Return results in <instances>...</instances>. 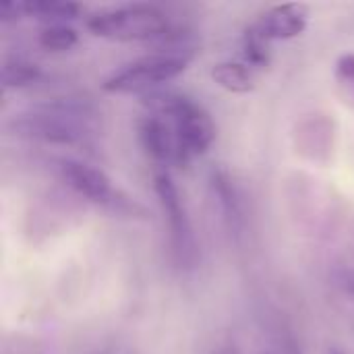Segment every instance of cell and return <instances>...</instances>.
Segmentation results:
<instances>
[{
	"instance_id": "obj_1",
	"label": "cell",
	"mask_w": 354,
	"mask_h": 354,
	"mask_svg": "<svg viewBox=\"0 0 354 354\" xmlns=\"http://www.w3.org/2000/svg\"><path fill=\"white\" fill-rule=\"evenodd\" d=\"M8 129L23 139L54 145H75L93 135V110L75 100L48 102L15 114Z\"/></svg>"
},
{
	"instance_id": "obj_2",
	"label": "cell",
	"mask_w": 354,
	"mask_h": 354,
	"mask_svg": "<svg viewBox=\"0 0 354 354\" xmlns=\"http://www.w3.org/2000/svg\"><path fill=\"white\" fill-rule=\"evenodd\" d=\"M147 114H160L172 120L185 160L201 156L216 139V124L205 108L178 91H149L141 95Z\"/></svg>"
},
{
	"instance_id": "obj_3",
	"label": "cell",
	"mask_w": 354,
	"mask_h": 354,
	"mask_svg": "<svg viewBox=\"0 0 354 354\" xmlns=\"http://www.w3.org/2000/svg\"><path fill=\"white\" fill-rule=\"evenodd\" d=\"M87 29L95 37L110 41H158L170 31L164 10L153 4H129L95 12L87 19Z\"/></svg>"
},
{
	"instance_id": "obj_4",
	"label": "cell",
	"mask_w": 354,
	"mask_h": 354,
	"mask_svg": "<svg viewBox=\"0 0 354 354\" xmlns=\"http://www.w3.org/2000/svg\"><path fill=\"white\" fill-rule=\"evenodd\" d=\"M153 191H156L158 201H160V205L168 218V224H170V245H172L174 263L180 270H195L199 263L197 239H195L191 220L187 216V207L180 199L178 187L174 185L172 176L166 170L156 172Z\"/></svg>"
},
{
	"instance_id": "obj_5",
	"label": "cell",
	"mask_w": 354,
	"mask_h": 354,
	"mask_svg": "<svg viewBox=\"0 0 354 354\" xmlns=\"http://www.w3.org/2000/svg\"><path fill=\"white\" fill-rule=\"evenodd\" d=\"M191 58L183 56H170V54H149L143 56L124 68L116 71L110 75L104 83L102 89L106 93H149L153 87L168 83L183 75L189 66Z\"/></svg>"
},
{
	"instance_id": "obj_6",
	"label": "cell",
	"mask_w": 354,
	"mask_h": 354,
	"mask_svg": "<svg viewBox=\"0 0 354 354\" xmlns=\"http://www.w3.org/2000/svg\"><path fill=\"white\" fill-rule=\"evenodd\" d=\"M139 141L147 156H151L160 164H176L185 166L187 160L178 145V137L170 118L160 114H145L137 127Z\"/></svg>"
},
{
	"instance_id": "obj_7",
	"label": "cell",
	"mask_w": 354,
	"mask_h": 354,
	"mask_svg": "<svg viewBox=\"0 0 354 354\" xmlns=\"http://www.w3.org/2000/svg\"><path fill=\"white\" fill-rule=\"evenodd\" d=\"M62 180L79 195L95 203L114 201V189L110 178L95 166H89L79 160H62L60 162Z\"/></svg>"
},
{
	"instance_id": "obj_8",
	"label": "cell",
	"mask_w": 354,
	"mask_h": 354,
	"mask_svg": "<svg viewBox=\"0 0 354 354\" xmlns=\"http://www.w3.org/2000/svg\"><path fill=\"white\" fill-rule=\"evenodd\" d=\"M307 19H309V10L305 4L286 2L261 15L259 21L255 23V29L268 41L292 39V37H299L307 29Z\"/></svg>"
},
{
	"instance_id": "obj_9",
	"label": "cell",
	"mask_w": 354,
	"mask_h": 354,
	"mask_svg": "<svg viewBox=\"0 0 354 354\" xmlns=\"http://www.w3.org/2000/svg\"><path fill=\"white\" fill-rule=\"evenodd\" d=\"M212 187H214V193L218 195V201L224 212V220H226L228 228L234 234H241V230L245 226V209H243V199H241V193H239L234 180L228 176V172L218 170L212 174Z\"/></svg>"
},
{
	"instance_id": "obj_10",
	"label": "cell",
	"mask_w": 354,
	"mask_h": 354,
	"mask_svg": "<svg viewBox=\"0 0 354 354\" xmlns=\"http://www.w3.org/2000/svg\"><path fill=\"white\" fill-rule=\"evenodd\" d=\"M23 8L25 17H35L39 21H48L50 25H64V21H73L81 12L77 2L64 0H23Z\"/></svg>"
},
{
	"instance_id": "obj_11",
	"label": "cell",
	"mask_w": 354,
	"mask_h": 354,
	"mask_svg": "<svg viewBox=\"0 0 354 354\" xmlns=\"http://www.w3.org/2000/svg\"><path fill=\"white\" fill-rule=\"evenodd\" d=\"M212 79L216 85L230 93H249L255 89L253 73L247 64L241 62H218L212 68Z\"/></svg>"
},
{
	"instance_id": "obj_12",
	"label": "cell",
	"mask_w": 354,
	"mask_h": 354,
	"mask_svg": "<svg viewBox=\"0 0 354 354\" xmlns=\"http://www.w3.org/2000/svg\"><path fill=\"white\" fill-rule=\"evenodd\" d=\"M41 77V71L37 64L23 60V58H12L6 60L2 66V85L6 89H17V87H25L35 83Z\"/></svg>"
},
{
	"instance_id": "obj_13",
	"label": "cell",
	"mask_w": 354,
	"mask_h": 354,
	"mask_svg": "<svg viewBox=\"0 0 354 354\" xmlns=\"http://www.w3.org/2000/svg\"><path fill=\"white\" fill-rule=\"evenodd\" d=\"M77 41H79V33L68 25H48L37 35V44L46 52H66L75 48Z\"/></svg>"
},
{
	"instance_id": "obj_14",
	"label": "cell",
	"mask_w": 354,
	"mask_h": 354,
	"mask_svg": "<svg viewBox=\"0 0 354 354\" xmlns=\"http://www.w3.org/2000/svg\"><path fill=\"white\" fill-rule=\"evenodd\" d=\"M268 44L270 41L255 29V25H251L243 35V58H245V62L251 66H259V68L268 66L270 58H272Z\"/></svg>"
},
{
	"instance_id": "obj_15",
	"label": "cell",
	"mask_w": 354,
	"mask_h": 354,
	"mask_svg": "<svg viewBox=\"0 0 354 354\" xmlns=\"http://www.w3.org/2000/svg\"><path fill=\"white\" fill-rule=\"evenodd\" d=\"M25 17L23 0H6L0 4V21L2 23H15Z\"/></svg>"
},
{
	"instance_id": "obj_16",
	"label": "cell",
	"mask_w": 354,
	"mask_h": 354,
	"mask_svg": "<svg viewBox=\"0 0 354 354\" xmlns=\"http://www.w3.org/2000/svg\"><path fill=\"white\" fill-rule=\"evenodd\" d=\"M336 73L344 81H354V54H344L336 62Z\"/></svg>"
},
{
	"instance_id": "obj_17",
	"label": "cell",
	"mask_w": 354,
	"mask_h": 354,
	"mask_svg": "<svg viewBox=\"0 0 354 354\" xmlns=\"http://www.w3.org/2000/svg\"><path fill=\"white\" fill-rule=\"evenodd\" d=\"M214 354H241L234 346H226V348H220L218 353H214Z\"/></svg>"
},
{
	"instance_id": "obj_18",
	"label": "cell",
	"mask_w": 354,
	"mask_h": 354,
	"mask_svg": "<svg viewBox=\"0 0 354 354\" xmlns=\"http://www.w3.org/2000/svg\"><path fill=\"white\" fill-rule=\"evenodd\" d=\"M288 354H301V351H299V348H295V346H292V348H290V351H288Z\"/></svg>"
},
{
	"instance_id": "obj_19",
	"label": "cell",
	"mask_w": 354,
	"mask_h": 354,
	"mask_svg": "<svg viewBox=\"0 0 354 354\" xmlns=\"http://www.w3.org/2000/svg\"><path fill=\"white\" fill-rule=\"evenodd\" d=\"M336 354H340V353H336Z\"/></svg>"
}]
</instances>
